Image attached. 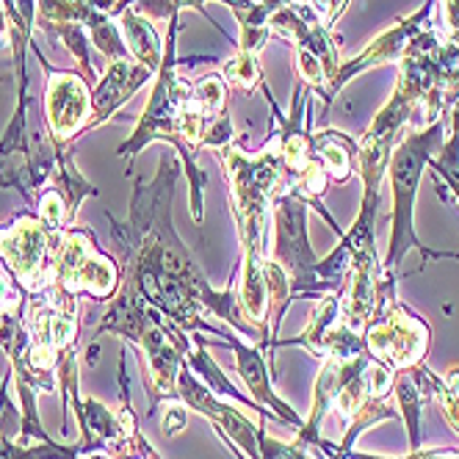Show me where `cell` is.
Here are the masks:
<instances>
[{"label": "cell", "instance_id": "cell-8", "mask_svg": "<svg viewBox=\"0 0 459 459\" xmlns=\"http://www.w3.org/2000/svg\"><path fill=\"white\" fill-rule=\"evenodd\" d=\"M221 343L236 351V371L241 374L244 385L249 387L252 399H255L260 407H272V412H274L280 420H285V423H290V426H299V429H302L305 420H302L297 412H293L282 399H277V393H274V387H272V368H269V359L264 357L260 346H247L244 341L236 338V333L230 335L227 341H221Z\"/></svg>", "mask_w": 459, "mask_h": 459}, {"label": "cell", "instance_id": "cell-3", "mask_svg": "<svg viewBox=\"0 0 459 459\" xmlns=\"http://www.w3.org/2000/svg\"><path fill=\"white\" fill-rule=\"evenodd\" d=\"M440 139H443V122H435L429 130H423V134L404 139L390 160V178H393V244H390V257H387L390 269L399 266L402 255L410 247H418L423 257H446L440 252L420 247V241L412 233V203H415L418 180L429 155L440 147Z\"/></svg>", "mask_w": 459, "mask_h": 459}, {"label": "cell", "instance_id": "cell-14", "mask_svg": "<svg viewBox=\"0 0 459 459\" xmlns=\"http://www.w3.org/2000/svg\"><path fill=\"white\" fill-rule=\"evenodd\" d=\"M9 379H12V371H6L4 382H0V429H6V432H9V418L20 423V407L9 402Z\"/></svg>", "mask_w": 459, "mask_h": 459}, {"label": "cell", "instance_id": "cell-9", "mask_svg": "<svg viewBox=\"0 0 459 459\" xmlns=\"http://www.w3.org/2000/svg\"><path fill=\"white\" fill-rule=\"evenodd\" d=\"M70 410H75V418H78V426H81V440L75 443L78 454L89 456V454H106L117 437L122 435V418L119 412L114 415L106 404H100L97 399H78L73 396L70 399Z\"/></svg>", "mask_w": 459, "mask_h": 459}, {"label": "cell", "instance_id": "cell-7", "mask_svg": "<svg viewBox=\"0 0 459 459\" xmlns=\"http://www.w3.org/2000/svg\"><path fill=\"white\" fill-rule=\"evenodd\" d=\"M150 78H152V73L147 67H142L139 61H130V58L111 61L103 78L91 89V119H89L86 130H94L103 122H108L117 114V108L125 106Z\"/></svg>", "mask_w": 459, "mask_h": 459}, {"label": "cell", "instance_id": "cell-10", "mask_svg": "<svg viewBox=\"0 0 459 459\" xmlns=\"http://www.w3.org/2000/svg\"><path fill=\"white\" fill-rule=\"evenodd\" d=\"M119 14H122V37H125L130 56L150 73H158L160 61H163V45H160L158 30L152 28V22L147 17H142L130 6H125Z\"/></svg>", "mask_w": 459, "mask_h": 459}, {"label": "cell", "instance_id": "cell-6", "mask_svg": "<svg viewBox=\"0 0 459 459\" xmlns=\"http://www.w3.org/2000/svg\"><path fill=\"white\" fill-rule=\"evenodd\" d=\"M39 61L48 73L45 83V114L50 142L61 147H73V142L86 134L91 119V83L81 73L53 70L48 58L39 53Z\"/></svg>", "mask_w": 459, "mask_h": 459}, {"label": "cell", "instance_id": "cell-1", "mask_svg": "<svg viewBox=\"0 0 459 459\" xmlns=\"http://www.w3.org/2000/svg\"><path fill=\"white\" fill-rule=\"evenodd\" d=\"M180 175V160L167 158L152 180H136L130 196V216L117 221L111 213V236L119 249L122 282L134 285L147 305L178 324L183 333H208L221 341L241 333L260 351H269L264 335L244 318L233 285L216 293L175 233L172 196Z\"/></svg>", "mask_w": 459, "mask_h": 459}, {"label": "cell", "instance_id": "cell-2", "mask_svg": "<svg viewBox=\"0 0 459 459\" xmlns=\"http://www.w3.org/2000/svg\"><path fill=\"white\" fill-rule=\"evenodd\" d=\"M117 335L139 346L147 359V393H150V415L160 402H180L178 399V374L186 366V354L191 338L167 316H160L142 293L122 282L117 302L97 326V335Z\"/></svg>", "mask_w": 459, "mask_h": 459}, {"label": "cell", "instance_id": "cell-4", "mask_svg": "<svg viewBox=\"0 0 459 459\" xmlns=\"http://www.w3.org/2000/svg\"><path fill=\"white\" fill-rule=\"evenodd\" d=\"M64 230L48 227L39 213L20 211L0 224V264L25 288L37 293L53 285V260L58 255Z\"/></svg>", "mask_w": 459, "mask_h": 459}, {"label": "cell", "instance_id": "cell-13", "mask_svg": "<svg viewBox=\"0 0 459 459\" xmlns=\"http://www.w3.org/2000/svg\"><path fill=\"white\" fill-rule=\"evenodd\" d=\"M25 299H28L25 288L14 280V274L4 264H0V321L20 316Z\"/></svg>", "mask_w": 459, "mask_h": 459}, {"label": "cell", "instance_id": "cell-16", "mask_svg": "<svg viewBox=\"0 0 459 459\" xmlns=\"http://www.w3.org/2000/svg\"><path fill=\"white\" fill-rule=\"evenodd\" d=\"M4 30H6V9L0 6V34H4Z\"/></svg>", "mask_w": 459, "mask_h": 459}, {"label": "cell", "instance_id": "cell-5", "mask_svg": "<svg viewBox=\"0 0 459 459\" xmlns=\"http://www.w3.org/2000/svg\"><path fill=\"white\" fill-rule=\"evenodd\" d=\"M53 282L75 297L89 293L94 302H106L117 297L122 272L117 260L94 241L89 227L70 224L64 230L58 255L53 260Z\"/></svg>", "mask_w": 459, "mask_h": 459}, {"label": "cell", "instance_id": "cell-11", "mask_svg": "<svg viewBox=\"0 0 459 459\" xmlns=\"http://www.w3.org/2000/svg\"><path fill=\"white\" fill-rule=\"evenodd\" d=\"M0 459H83L75 446L48 443H17L9 437L6 429H0ZM86 459H108V454H89Z\"/></svg>", "mask_w": 459, "mask_h": 459}, {"label": "cell", "instance_id": "cell-12", "mask_svg": "<svg viewBox=\"0 0 459 459\" xmlns=\"http://www.w3.org/2000/svg\"><path fill=\"white\" fill-rule=\"evenodd\" d=\"M224 83L227 86H236L244 91H252L255 83H264L260 78V67H257V56L252 53H238L224 64Z\"/></svg>", "mask_w": 459, "mask_h": 459}, {"label": "cell", "instance_id": "cell-15", "mask_svg": "<svg viewBox=\"0 0 459 459\" xmlns=\"http://www.w3.org/2000/svg\"><path fill=\"white\" fill-rule=\"evenodd\" d=\"M119 4H122V0H86V6L103 12V14H114Z\"/></svg>", "mask_w": 459, "mask_h": 459}]
</instances>
